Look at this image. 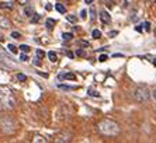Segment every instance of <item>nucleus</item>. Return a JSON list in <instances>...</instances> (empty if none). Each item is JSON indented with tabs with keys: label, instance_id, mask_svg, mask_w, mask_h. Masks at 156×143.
Returning <instances> with one entry per match:
<instances>
[{
	"label": "nucleus",
	"instance_id": "2f4dec72",
	"mask_svg": "<svg viewBox=\"0 0 156 143\" xmlns=\"http://www.w3.org/2000/svg\"><path fill=\"white\" fill-rule=\"evenodd\" d=\"M58 87H59V88H63V90H71V87H68V86H62V84H61V86H58Z\"/></svg>",
	"mask_w": 156,
	"mask_h": 143
},
{
	"label": "nucleus",
	"instance_id": "6e6552de",
	"mask_svg": "<svg viewBox=\"0 0 156 143\" xmlns=\"http://www.w3.org/2000/svg\"><path fill=\"white\" fill-rule=\"evenodd\" d=\"M71 135H59V137H58V142H71Z\"/></svg>",
	"mask_w": 156,
	"mask_h": 143
},
{
	"label": "nucleus",
	"instance_id": "a878e982",
	"mask_svg": "<svg viewBox=\"0 0 156 143\" xmlns=\"http://www.w3.org/2000/svg\"><path fill=\"white\" fill-rule=\"evenodd\" d=\"M20 60L21 62H26V60H28V56H27L26 53H23V55H20Z\"/></svg>",
	"mask_w": 156,
	"mask_h": 143
},
{
	"label": "nucleus",
	"instance_id": "bb28decb",
	"mask_svg": "<svg viewBox=\"0 0 156 143\" xmlns=\"http://www.w3.org/2000/svg\"><path fill=\"white\" fill-rule=\"evenodd\" d=\"M33 63H34V66H39V65H41V62H39V58H38V56H35V59H34Z\"/></svg>",
	"mask_w": 156,
	"mask_h": 143
},
{
	"label": "nucleus",
	"instance_id": "f8f14e48",
	"mask_svg": "<svg viewBox=\"0 0 156 143\" xmlns=\"http://www.w3.org/2000/svg\"><path fill=\"white\" fill-rule=\"evenodd\" d=\"M7 49H9V51H10L11 53H14V55L19 52V49H17V48H16V46L13 45V44H9V45H7Z\"/></svg>",
	"mask_w": 156,
	"mask_h": 143
},
{
	"label": "nucleus",
	"instance_id": "c756f323",
	"mask_svg": "<svg viewBox=\"0 0 156 143\" xmlns=\"http://www.w3.org/2000/svg\"><path fill=\"white\" fill-rule=\"evenodd\" d=\"M142 27H143V25H137V27H135V30H137L138 33H142V31H143Z\"/></svg>",
	"mask_w": 156,
	"mask_h": 143
},
{
	"label": "nucleus",
	"instance_id": "aec40b11",
	"mask_svg": "<svg viewBox=\"0 0 156 143\" xmlns=\"http://www.w3.org/2000/svg\"><path fill=\"white\" fill-rule=\"evenodd\" d=\"M20 49H21V51H23V52H30V49H31V48H30V46L28 45H21L20 46Z\"/></svg>",
	"mask_w": 156,
	"mask_h": 143
},
{
	"label": "nucleus",
	"instance_id": "a19ab883",
	"mask_svg": "<svg viewBox=\"0 0 156 143\" xmlns=\"http://www.w3.org/2000/svg\"><path fill=\"white\" fill-rule=\"evenodd\" d=\"M153 65H155V66H156V58H155V59H153Z\"/></svg>",
	"mask_w": 156,
	"mask_h": 143
},
{
	"label": "nucleus",
	"instance_id": "b1692460",
	"mask_svg": "<svg viewBox=\"0 0 156 143\" xmlns=\"http://www.w3.org/2000/svg\"><path fill=\"white\" fill-rule=\"evenodd\" d=\"M21 35H20V33H17V31H13L11 33V38H14V39H19Z\"/></svg>",
	"mask_w": 156,
	"mask_h": 143
},
{
	"label": "nucleus",
	"instance_id": "412c9836",
	"mask_svg": "<svg viewBox=\"0 0 156 143\" xmlns=\"http://www.w3.org/2000/svg\"><path fill=\"white\" fill-rule=\"evenodd\" d=\"M34 142H41V143H45L46 140H45V139H44V137H42V136H35V137H34Z\"/></svg>",
	"mask_w": 156,
	"mask_h": 143
},
{
	"label": "nucleus",
	"instance_id": "4c0bfd02",
	"mask_svg": "<svg viewBox=\"0 0 156 143\" xmlns=\"http://www.w3.org/2000/svg\"><path fill=\"white\" fill-rule=\"evenodd\" d=\"M66 55H68V56H69V58H73V56H75V55H73V53H72V52H68V53H66Z\"/></svg>",
	"mask_w": 156,
	"mask_h": 143
},
{
	"label": "nucleus",
	"instance_id": "7c9ffc66",
	"mask_svg": "<svg viewBox=\"0 0 156 143\" xmlns=\"http://www.w3.org/2000/svg\"><path fill=\"white\" fill-rule=\"evenodd\" d=\"M86 14H87V11H86V10H82V11H80V16H82V18H86Z\"/></svg>",
	"mask_w": 156,
	"mask_h": 143
},
{
	"label": "nucleus",
	"instance_id": "e433bc0d",
	"mask_svg": "<svg viewBox=\"0 0 156 143\" xmlns=\"http://www.w3.org/2000/svg\"><path fill=\"white\" fill-rule=\"evenodd\" d=\"M17 1H19L20 4H26V1H27V0H17Z\"/></svg>",
	"mask_w": 156,
	"mask_h": 143
},
{
	"label": "nucleus",
	"instance_id": "37998d69",
	"mask_svg": "<svg viewBox=\"0 0 156 143\" xmlns=\"http://www.w3.org/2000/svg\"><path fill=\"white\" fill-rule=\"evenodd\" d=\"M155 1H156V0H155Z\"/></svg>",
	"mask_w": 156,
	"mask_h": 143
},
{
	"label": "nucleus",
	"instance_id": "9d476101",
	"mask_svg": "<svg viewBox=\"0 0 156 143\" xmlns=\"http://www.w3.org/2000/svg\"><path fill=\"white\" fill-rule=\"evenodd\" d=\"M33 14H34L33 7H26V8H24V16H26V17H31Z\"/></svg>",
	"mask_w": 156,
	"mask_h": 143
},
{
	"label": "nucleus",
	"instance_id": "ddd939ff",
	"mask_svg": "<svg viewBox=\"0 0 156 143\" xmlns=\"http://www.w3.org/2000/svg\"><path fill=\"white\" fill-rule=\"evenodd\" d=\"M48 58H49V60H51V62H56V60H58V58H56V53H55V52H49V53H48Z\"/></svg>",
	"mask_w": 156,
	"mask_h": 143
},
{
	"label": "nucleus",
	"instance_id": "a211bd4d",
	"mask_svg": "<svg viewBox=\"0 0 156 143\" xmlns=\"http://www.w3.org/2000/svg\"><path fill=\"white\" fill-rule=\"evenodd\" d=\"M35 56H38L39 59L44 58V56H45V52H44L42 49H37V53H35Z\"/></svg>",
	"mask_w": 156,
	"mask_h": 143
},
{
	"label": "nucleus",
	"instance_id": "cd10ccee",
	"mask_svg": "<svg viewBox=\"0 0 156 143\" xmlns=\"http://www.w3.org/2000/svg\"><path fill=\"white\" fill-rule=\"evenodd\" d=\"M76 55H78V56H85V51H83V49H78V51H76Z\"/></svg>",
	"mask_w": 156,
	"mask_h": 143
},
{
	"label": "nucleus",
	"instance_id": "39448f33",
	"mask_svg": "<svg viewBox=\"0 0 156 143\" xmlns=\"http://www.w3.org/2000/svg\"><path fill=\"white\" fill-rule=\"evenodd\" d=\"M100 20L103 21L104 24H110V23H111V17H110V14H108V11L103 10V11L100 13Z\"/></svg>",
	"mask_w": 156,
	"mask_h": 143
},
{
	"label": "nucleus",
	"instance_id": "1a4fd4ad",
	"mask_svg": "<svg viewBox=\"0 0 156 143\" xmlns=\"http://www.w3.org/2000/svg\"><path fill=\"white\" fill-rule=\"evenodd\" d=\"M55 8H56V11L58 13H62V14H65L66 13V7L63 6V4H55Z\"/></svg>",
	"mask_w": 156,
	"mask_h": 143
},
{
	"label": "nucleus",
	"instance_id": "dca6fc26",
	"mask_svg": "<svg viewBox=\"0 0 156 143\" xmlns=\"http://www.w3.org/2000/svg\"><path fill=\"white\" fill-rule=\"evenodd\" d=\"M91 35H93V38H100V37H101V33H100V31H98V30H93V33H91Z\"/></svg>",
	"mask_w": 156,
	"mask_h": 143
},
{
	"label": "nucleus",
	"instance_id": "4468645a",
	"mask_svg": "<svg viewBox=\"0 0 156 143\" xmlns=\"http://www.w3.org/2000/svg\"><path fill=\"white\" fill-rule=\"evenodd\" d=\"M39 18H41V17H39V14L34 13L33 17H31V23H33V24H35V23H38V21H39Z\"/></svg>",
	"mask_w": 156,
	"mask_h": 143
},
{
	"label": "nucleus",
	"instance_id": "58836bf2",
	"mask_svg": "<svg viewBox=\"0 0 156 143\" xmlns=\"http://www.w3.org/2000/svg\"><path fill=\"white\" fill-rule=\"evenodd\" d=\"M38 73L42 76V77H48V74H45V73H41V72H38Z\"/></svg>",
	"mask_w": 156,
	"mask_h": 143
},
{
	"label": "nucleus",
	"instance_id": "ea45409f",
	"mask_svg": "<svg viewBox=\"0 0 156 143\" xmlns=\"http://www.w3.org/2000/svg\"><path fill=\"white\" fill-rule=\"evenodd\" d=\"M85 1H86V3H87V4H90V3H91V1H93V0H85Z\"/></svg>",
	"mask_w": 156,
	"mask_h": 143
},
{
	"label": "nucleus",
	"instance_id": "6ab92c4d",
	"mask_svg": "<svg viewBox=\"0 0 156 143\" xmlns=\"http://www.w3.org/2000/svg\"><path fill=\"white\" fill-rule=\"evenodd\" d=\"M66 20H68L69 23H76V21H78V17H75V16H68Z\"/></svg>",
	"mask_w": 156,
	"mask_h": 143
},
{
	"label": "nucleus",
	"instance_id": "79ce46f5",
	"mask_svg": "<svg viewBox=\"0 0 156 143\" xmlns=\"http://www.w3.org/2000/svg\"><path fill=\"white\" fill-rule=\"evenodd\" d=\"M1 41H3V38H1V37H0V42H1Z\"/></svg>",
	"mask_w": 156,
	"mask_h": 143
},
{
	"label": "nucleus",
	"instance_id": "f704fd0d",
	"mask_svg": "<svg viewBox=\"0 0 156 143\" xmlns=\"http://www.w3.org/2000/svg\"><path fill=\"white\" fill-rule=\"evenodd\" d=\"M152 97H153V100L156 101V88H155L153 91H152Z\"/></svg>",
	"mask_w": 156,
	"mask_h": 143
},
{
	"label": "nucleus",
	"instance_id": "4be33fe9",
	"mask_svg": "<svg viewBox=\"0 0 156 143\" xmlns=\"http://www.w3.org/2000/svg\"><path fill=\"white\" fill-rule=\"evenodd\" d=\"M17 79H19L20 81H26L27 76H26V74H23V73H19V74H17Z\"/></svg>",
	"mask_w": 156,
	"mask_h": 143
},
{
	"label": "nucleus",
	"instance_id": "7ed1b4c3",
	"mask_svg": "<svg viewBox=\"0 0 156 143\" xmlns=\"http://www.w3.org/2000/svg\"><path fill=\"white\" fill-rule=\"evenodd\" d=\"M0 128H1V130L4 132V133H7V135H11V133H14V130H16V122H14L11 118H3V119H0Z\"/></svg>",
	"mask_w": 156,
	"mask_h": 143
},
{
	"label": "nucleus",
	"instance_id": "20e7f679",
	"mask_svg": "<svg viewBox=\"0 0 156 143\" xmlns=\"http://www.w3.org/2000/svg\"><path fill=\"white\" fill-rule=\"evenodd\" d=\"M134 96H135V98L139 103H146L150 97V91L146 87H138L135 90V93H134Z\"/></svg>",
	"mask_w": 156,
	"mask_h": 143
},
{
	"label": "nucleus",
	"instance_id": "f3484780",
	"mask_svg": "<svg viewBox=\"0 0 156 143\" xmlns=\"http://www.w3.org/2000/svg\"><path fill=\"white\" fill-rule=\"evenodd\" d=\"M62 38L65 39V41H69V39L73 38V35H72V34H69V33H63V34H62Z\"/></svg>",
	"mask_w": 156,
	"mask_h": 143
},
{
	"label": "nucleus",
	"instance_id": "c9c22d12",
	"mask_svg": "<svg viewBox=\"0 0 156 143\" xmlns=\"http://www.w3.org/2000/svg\"><path fill=\"white\" fill-rule=\"evenodd\" d=\"M117 31H111V33H110V37H115V35H117Z\"/></svg>",
	"mask_w": 156,
	"mask_h": 143
},
{
	"label": "nucleus",
	"instance_id": "393cba45",
	"mask_svg": "<svg viewBox=\"0 0 156 143\" xmlns=\"http://www.w3.org/2000/svg\"><path fill=\"white\" fill-rule=\"evenodd\" d=\"M142 25L145 27V31H150V23H148V21H146V23H143Z\"/></svg>",
	"mask_w": 156,
	"mask_h": 143
},
{
	"label": "nucleus",
	"instance_id": "5701e85b",
	"mask_svg": "<svg viewBox=\"0 0 156 143\" xmlns=\"http://www.w3.org/2000/svg\"><path fill=\"white\" fill-rule=\"evenodd\" d=\"M89 94H90V96H94V97H98V96H100L97 91L93 90V88H89Z\"/></svg>",
	"mask_w": 156,
	"mask_h": 143
},
{
	"label": "nucleus",
	"instance_id": "423d86ee",
	"mask_svg": "<svg viewBox=\"0 0 156 143\" xmlns=\"http://www.w3.org/2000/svg\"><path fill=\"white\" fill-rule=\"evenodd\" d=\"M10 27H11V23H10L6 17L0 16V28H4V30H7V28H10Z\"/></svg>",
	"mask_w": 156,
	"mask_h": 143
},
{
	"label": "nucleus",
	"instance_id": "f03ea898",
	"mask_svg": "<svg viewBox=\"0 0 156 143\" xmlns=\"http://www.w3.org/2000/svg\"><path fill=\"white\" fill-rule=\"evenodd\" d=\"M98 130H100V133L107 135V136H115L118 132H120V128H118V125L115 122L108 121V119H104V121H101L98 124Z\"/></svg>",
	"mask_w": 156,
	"mask_h": 143
},
{
	"label": "nucleus",
	"instance_id": "9b49d317",
	"mask_svg": "<svg viewBox=\"0 0 156 143\" xmlns=\"http://www.w3.org/2000/svg\"><path fill=\"white\" fill-rule=\"evenodd\" d=\"M55 24H56V21H55V20H52V18L46 20V28H49V30H51V28H53Z\"/></svg>",
	"mask_w": 156,
	"mask_h": 143
},
{
	"label": "nucleus",
	"instance_id": "2eb2a0df",
	"mask_svg": "<svg viewBox=\"0 0 156 143\" xmlns=\"http://www.w3.org/2000/svg\"><path fill=\"white\" fill-rule=\"evenodd\" d=\"M65 79L66 80H76V76L73 73H65Z\"/></svg>",
	"mask_w": 156,
	"mask_h": 143
},
{
	"label": "nucleus",
	"instance_id": "c85d7f7f",
	"mask_svg": "<svg viewBox=\"0 0 156 143\" xmlns=\"http://www.w3.org/2000/svg\"><path fill=\"white\" fill-rule=\"evenodd\" d=\"M98 60H100V62H105V60H107V55H101V56L98 58Z\"/></svg>",
	"mask_w": 156,
	"mask_h": 143
},
{
	"label": "nucleus",
	"instance_id": "72a5a7b5",
	"mask_svg": "<svg viewBox=\"0 0 156 143\" xmlns=\"http://www.w3.org/2000/svg\"><path fill=\"white\" fill-rule=\"evenodd\" d=\"M45 10H46V11H51V10H52V6H51V4H46V6H45Z\"/></svg>",
	"mask_w": 156,
	"mask_h": 143
},
{
	"label": "nucleus",
	"instance_id": "473e14b6",
	"mask_svg": "<svg viewBox=\"0 0 156 143\" xmlns=\"http://www.w3.org/2000/svg\"><path fill=\"white\" fill-rule=\"evenodd\" d=\"M79 44H80V45H83V46H89V42H86V41H80Z\"/></svg>",
	"mask_w": 156,
	"mask_h": 143
},
{
	"label": "nucleus",
	"instance_id": "0eeeda50",
	"mask_svg": "<svg viewBox=\"0 0 156 143\" xmlns=\"http://www.w3.org/2000/svg\"><path fill=\"white\" fill-rule=\"evenodd\" d=\"M0 8H4V10H13L14 4L10 3V1H1L0 3Z\"/></svg>",
	"mask_w": 156,
	"mask_h": 143
},
{
	"label": "nucleus",
	"instance_id": "f257e3e1",
	"mask_svg": "<svg viewBox=\"0 0 156 143\" xmlns=\"http://www.w3.org/2000/svg\"><path fill=\"white\" fill-rule=\"evenodd\" d=\"M16 107V97L7 86H0V110H13Z\"/></svg>",
	"mask_w": 156,
	"mask_h": 143
}]
</instances>
